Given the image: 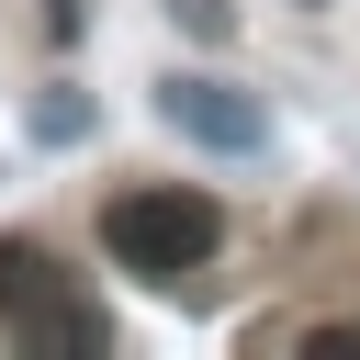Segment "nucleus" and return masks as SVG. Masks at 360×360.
<instances>
[{
	"label": "nucleus",
	"mask_w": 360,
	"mask_h": 360,
	"mask_svg": "<svg viewBox=\"0 0 360 360\" xmlns=\"http://www.w3.org/2000/svg\"><path fill=\"white\" fill-rule=\"evenodd\" d=\"M0 326H11V349L22 360H101V304L34 248V236H0Z\"/></svg>",
	"instance_id": "1"
},
{
	"label": "nucleus",
	"mask_w": 360,
	"mask_h": 360,
	"mask_svg": "<svg viewBox=\"0 0 360 360\" xmlns=\"http://www.w3.org/2000/svg\"><path fill=\"white\" fill-rule=\"evenodd\" d=\"M101 248H112L135 281H180V270H202V259L225 248V214H214L202 191H112Z\"/></svg>",
	"instance_id": "2"
},
{
	"label": "nucleus",
	"mask_w": 360,
	"mask_h": 360,
	"mask_svg": "<svg viewBox=\"0 0 360 360\" xmlns=\"http://www.w3.org/2000/svg\"><path fill=\"white\" fill-rule=\"evenodd\" d=\"M158 124L180 146H214V158H259L270 146V101L236 90V79H169L158 90Z\"/></svg>",
	"instance_id": "3"
},
{
	"label": "nucleus",
	"mask_w": 360,
	"mask_h": 360,
	"mask_svg": "<svg viewBox=\"0 0 360 360\" xmlns=\"http://www.w3.org/2000/svg\"><path fill=\"white\" fill-rule=\"evenodd\" d=\"M90 135V90H34V146H79Z\"/></svg>",
	"instance_id": "4"
},
{
	"label": "nucleus",
	"mask_w": 360,
	"mask_h": 360,
	"mask_svg": "<svg viewBox=\"0 0 360 360\" xmlns=\"http://www.w3.org/2000/svg\"><path fill=\"white\" fill-rule=\"evenodd\" d=\"M169 11H180V22L202 34V45H225V34H236V11H225V0H169Z\"/></svg>",
	"instance_id": "5"
},
{
	"label": "nucleus",
	"mask_w": 360,
	"mask_h": 360,
	"mask_svg": "<svg viewBox=\"0 0 360 360\" xmlns=\"http://www.w3.org/2000/svg\"><path fill=\"white\" fill-rule=\"evenodd\" d=\"M292 11H326V0H292Z\"/></svg>",
	"instance_id": "6"
}]
</instances>
